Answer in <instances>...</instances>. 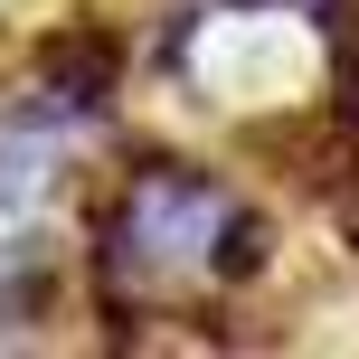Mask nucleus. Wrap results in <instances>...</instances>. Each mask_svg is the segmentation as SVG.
<instances>
[{"label": "nucleus", "instance_id": "nucleus-1", "mask_svg": "<svg viewBox=\"0 0 359 359\" xmlns=\"http://www.w3.org/2000/svg\"><path fill=\"white\" fill-rule=\"evenodd\" d=\"M265 265V217L217 170L133 161L95 208V303L114 322L142 312H198Z\"/></svg>", "mask_w": 359, "mask_h": 359}, {"label": "nucleus", "instance_id": "nucleus-2", "mask_svg": "<svg viewBox=\"0 0 359 359\" xmlns=\"http://www.w3.org/2000/svg\"><path fill=\"white\" fill-rule=\"evenodd\" d=\"M123 86V38L114 29H57L48 57H38V95H29V123H76V114H104V95Z\"/></svg>", "mask_w": 359, "mask_h": 359}]
</instances>
